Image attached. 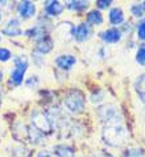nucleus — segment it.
<instances>
[{
    "label": "nucleus",
    "mask_w": 145,
    "mask_h": 157,
    "mask_svg": "<svg viewBox=\"0 0 145 157\" xmlns=\"http://www.w3.org/2000/svg\"><path fill=\"white\" fill-rule=\"evenodd\" d=\"M103 139L111 147H121L128 139V131L121 124V121L108 124L103 129Z\"/></svg>",
    "instance_id": "f257e3e1"
},
{
    "label": "nucleus",
    "mask_w": 145,
    "mask_h": 157,
    "mask_svg": "<svg viewBox=\"0 0 145 157\" xmlns=\"http://www.w3.org/2000/svg\"><path fill=\"white\" fill-rule=\"evenodd\" d=\"M63 103L66 108L69 111L74 112V114H78V112H82L83 108H85V103H86V98L83 95L82 91L79 90H70L66 97L63 99Z\"/></svg>",
    "instance_id": "f03ea898"
},
{
    "label": "nucleus",
    "mask_w": 145,
    "mask_h": 157,
    "mask_svg": "<svg viewBox=\"0 0 145 157\" xmlns=\"http://www.w3.org/2000/svg\"><path fill=\"white\" fill-rule=\"evenodd\" d=\"M13 62H15V69L11 73V83L15 86H20L23 83L25 71L28 69V59L25 56H19L13 59Z\"/></svg>",
    "instance_id": "7ed1b4c3"
},
{
    "label": "nucleus",
    "mask_w": 145,
    "mask_h": 157,
    "mask_svg": "<svg viewBox=\"0 0 145 157\" xmlns=\"http://www.w3.org/2000/svg\"><path fill=\"white\" fill-rule=\"evenodd\" d=\"M98 116L105 125L121 121V116L119 114L117 108L113 106V104H105V106L99 107L98 108Z\"/></svg>",
    "instance_id": "20e7f679"
},
{
    "label": "nucleus",
    "mask_w": 145,
    "mask_h": 157,
    "mask_svg": "<svg viewBox=\"0 0 145 157\" xmlns=\"http://www.w3.org/2000/svg\"><path fill=\"white\" fill-rule=\"evenodd\" d=\"M32 124H33V128H36L38 132H41V133H50L53 129V124H52L50 119L45 114H42V112H40V111L33 112Z\"/></svg>",
    "instance_id": "39448f33"
},
{
    "label": "nucleus",
    "mask_w": 145,
    "mask_h": 157,
    "mask_svg": "<svg viewBox=\"0 0 145 157\" xmlns=\"http://www.w3.org/2000/svg\"><path fill=\"white\" fill-rule=\"evenodd\" d=\"M71 33H73V37L75 38L77 41L83 42V41L89 40V38L91 37L92 29H91V27L89 24L82 23V24L77 25V27H73L71 28Z\"/></svg>",
    "instance_id": "423d86ee"
},
{
    "label": "nucleus",
    "mask_w": 145,
    "mask_h": 157,
    "mask_svg": "<svg viewBox=\"0 0 145 157\" xmlns=\"http://www.w3.org/2000/svg\"><path fill=\"white\" fill-rule=\"evenodd\" d=\"M17 12L23 19H30L36 13V6L32 2H21L17 7Z\"/></svg>",
    "instance_id": "0eeeda50"
},
{
    "label": "nucleus",
    "mask_w": 145,
    "mask_h": 157,
    "mask_svg": "<svg viewBox=\"0 0 145 157\" xmlns=\"http://www.w3.org/2000/svg\"><path fill=\"white\" fill-rule=\"evenodd\" d=\"M77 62V58L71 54H61L59 57L55 58V65L62 70H69L71 69Z\"/></svg>",
    "instance_id": "6e6552de"
},
{
    "label": "nucleus",
    "mask_w": 145,
    "mask_h": 157,
    "mask_svg": "<svg viewBox=\"0 0 145 157\" xmlns=\"http://www.w3.org/2000/svg\"><path fill=\"white\" fill-rule=\"evenodd\" d=\"M121 32L119 29H115V28H112V29H107V30H104V32L100 33V38L104 41V42H107V44H116L121 40Z\"/></svg>",
    "instance_id": "1a4fd4ad"
},
{
    "label": "nucleus",
    "mask_w": 145,
    "mask_h": 157,
    "mask_svg": "<svg viewBox=\"0 0 145 157\" xmlns=\"http://www.w3.org/2000/svg\"><path fill=\"white\" fill-rule=\"evenodd\" d=\"M3 33L7 36H20L21 33V28H20V21L17 19H12L8 21L7 27L3 29Z\"/></svg>",
    "instance_id": "9d476101"
},
{
    "label": "nucleus",
    "mask_w": 145,
    "mask_h": 157,
    "mask_svg": "<svg viewBox=\"0 0 145 157\" xmlns=\"http://www.w3.org/2000/svg\"><path fill=\"white\" fill-rule=\"evenodd\" d=\"M53 46H54V42H53V40L45 36L44 38H41L40 41H37L36 52H38L40 54H48L53 49Z\"/></svg>",
    "instance_id": "9b49d317"
},
{
    "label": "nucleus",
    "mask_w": 145,
    "mask_h": 157,
    "mask_svg": "<svg viewBox=\"0 0 145 157\" xmlns=\"http://www.w3.org/2000/svg\"><path fill=\"white\" fill-rule=\"evenodd\" d=\"M63 6L59 2H46L45 4V12L50 16H58L62 13Z\"/></svg>",
    "instance_id": "f8f14e48"
},
{
    "label": "nucleus",
    "mask_w": 145,
    "mask_h": 157,
    "mask_svg": "<svg viewBox=\"0 0 145 157\" xmlns=\"http://www.w3.org/2000/svg\"><path fill=\"white\" fill-rule=\"evenodd\" d=\"M135 91L139 95V98L141 102L145 103V73L141 74L135 82Z\"/></svg>",
    "instance_id": "ddd939ff"
},
{
    "label": "nucleus",
    "mask_w": 145,
    "mask_h": 157,
    "mask_svg": "<svg viewBox=\"0 0 145 157\" xmlns=\"http://www.w3.org/2000/svg\"><path fill=\"white\" fill-rule=\"evenodd\" d=\"M109 21L113 25H120L123 21H124V13H123V10L119 7H115L109 11Z\"/></svg>",
    "instance_id": "4468645a"
},
{
    "label": "nucleus",
    "mask_w": 145,
    "mask_h": 157,
    "mask_svg": "<svg viewBox=\"0 0 145 157\" xmlns=\"http://www.w3.org/2000/svg\"><path fill=\"white\" fill-rule=\"evenodd\" d=\"M45 28L44 27H41V25H36V27H33V28H30V29H28L25 32V34L28 37H30V38H34V40H41V38H44L45 37Z\"/></svg>",
    "instance_id": "2eb2a0df"
},
{
    "label": "nucleus",
    "mask_w": 145,
    "mask_h": 157,
    "mask_svg": "<svg viewBox=\"0 0 145 157\" xmlns=\"http://www.w3.org/2000/svg\"><path fill=\"white\" fill-rule=\"evenodd\" d=\"M54 152L58 157H75L74 148L69 147V145H57L54 148Z\"/></svg>",
    "instance_id": "dca6fc26"
},
{
    "label": "nucleus",
    "mask_w": 145,
    "mask_h": 157,
    "mask_svg": "<svg viewBox=\"0 0 145 157\" xmlns=\"http://www.w3.org/2000/svg\"><path fill=\"white\" fill-rule=\"evenodd\" d=\"M103 23V15L100 13L99 11H91L89 15H87V24L91 25H100Z\"/></svg>",
    "instance_id": "f3484780"
},
{
    "label": "nucleus",
    "mask_w": 145,
    "mask_h": 157,
    "mask_svg": "<svg viewBox=\"0 0 145 157\" xmlns=\"http://www.w3.org/2000/svg\"><path fill=\"white\" fill-rule=\"evenodd\" d=\"M28 137L30 139V143L37 145V144L41 143V140L44 139V135L41 132H38L36 128H30L28 129Z\"/></svg>",
    "instance_id": "a211bd4d"
},
{
    "label": "nucleus",
    "mask_w": 145,
    "mask_h": 157,
    "mask_svg": "<svg viewBox=\"0 0 145 157\" xmlns=\"http://www.w3.org/2000/svg\"><path fill=\"white\" fill-rule=\"evenodd\" d=\"M67 7L73 11H78V12H82L89 8V2H85V0H79V2H69Z\"/></svg>",
    "instance_id": "6ab92c4d"
},
{
    "label": "nucleus",
    "mask_w": 145,
    "mask_h": 157,
    "mask_svg": "<svg viewBox=\"0 0 145 157\" xmlns=\"http://www.w3.org/2000/svg\"><path fill=\"white\" fill-rule=\"evenodd\" d=\"M123 157H145V152L141 148H129L124 152Z\"/></svg>",
    "instance_id": "aec40b11"
},
{
    "label": "nucleus",
    "mask_w": 145,
    "mask_h": 157,
    "mask_svg": "<svg viewBox=\"0 0 145 157\" xmlns=\"http://www.w3.org/2000/svg\"><path fill=\"white\" fill-rule=\"evenodd\" d=\"M12 155H13V157H30V151L28 148L20 145L17 148H13Z\"/></svg>",
    "instance_id": "412c9836"
},
{
    "label": "nucleus",
    "mask_w": 145,
    "mask_h": 157,
    "mask_svg": "<svg viewBox=\"0 0 145 157\" xmlns=\"http://www.w3.org/2000/svg\"><path fill=\"white\" fill-rule=\"evenodd\" d=\"M136 61H137V63H140L141 66H145V45L139 46L137 49V53H136Z\"/></svg>",
    "instance_id": "4be33fe9"
},
{
    "label": "nucleus",
    "mask_w": 145,
    "mask_h": 157,
    "mask_svg": "<svg viewBox=\"0 0 145 157\" xmlns=\"http://www.w3.org/2000/svg\"><path fill=\"white\" fill-rule=\"evenodd\" d=\"M131 12L136 17H141L145 12V7L143 6V3L141 4H133V6L131 7Z\"/></svg>",
    "instance_id": "5701e85b"
},
{
    "label": "nucleus",
    "mask_w": 145,
    "mask_h": 157,
    "mask_svg": "<svg viewBox=\"0 0 145 157\" xmlns=\"http://www.w3.org/2000/svg\"><path fill=\"white\" fill-rule=\"evenodd\" d=\"M12 57V54H11V52L6 49V48H0V61L2 62H6V61H8Z\"/></svg>",
    "instance_id": "b1692460"
},
{
    "label": "nucleus",
    "mask_w": 145,
    "mask_h": 157,
    "mask_svg": "<svg viewBox=\"0 0 145 157\" xmlns=\"http://www.w3.org/2000/svg\"><path fill=\"white\" fill-rule=\"evenodd\" d=\"M137 36H139V38H141V40H145V21H143V23L139 24Z\"/></svg>",
    "instance_id": "393cba45"
},
{
    "label": "nucleus",
    "mask_w": 145,
    "mask_h": 157,
    "mask_svg": "<svg viewBox=\"0 0 145 157\" xmlns=\"http://www.w3.org/2000/svg\"><path fill=\"white\" fill-rule=\"evenodd\" d=\"M111 4H112L111 0H98V2H96V6H98L99 8H102V10H104V8H108Z\"/></svg>",
    "instance_id": "a878e982"
},
{
    "label": "nucleus",
    "mask_w": 145,
    "mask_h": 157,
    "mask_svg": "<svg viewBox=\"0 0 145 157\" xmlns=\"http://www.w3.org/2000/svg\"><path fill=\"white\" fill-rule=\"evenodd\" d=\"M37 157H52V156H50L49 152H46V151H41V152H40V153L37 155Z\"/></svg>",
    "instance_id": "bb28decb"
},
{
    "label": "nucleus",
    "mask_w": 145,
    "mask_h": 157,
    "mask_svg": "<svg viewBox=\"0 0 145 157\" xmlns=\"http://www.w3.org/2000/svg\"><path fill=\"white\" fill-rule=\"evenodd\" d=\"M2 81H3V71L0 70V82H2Z\"/></svg>",
    "instance_id": "cd10ccee"
},
{
    "label": "nucleus",
    "mask_w": 145,
    "mask_h": 157,
    "mask_svg": "<svg viewBox=\"0 0 145 157\" xmlns=\"http://www.w3.org/2000/svg\"><path fill=\"white\" fill-rule=\"evenodd\" d=\"M104 157H113V156H111L109 153H104Z\"/></svg>",
    "instance_id": "c85d7f7f"
},
{
    "label": "nucleus",
    "mask_w": 145,
    "mask_h": 157,
    "mask_svg": "<svg viewBox=\"0 0 145 157\" xmlns=\"http://www.w3.org/2000/svg\"><path fill=\"white\" fill-rule=\"evenodd\" d=\"M143 6H144V7H145V2H144V3H143Z\"/></svg>",
    "instance_id": "c756f323"
},
{
    "label": "nucleus",
    "mask_w": 145,
    "mask_h": 157,
    "mask_svg": "<svg viewBox=\"0 0 145 157\" xmlns=\"http://www.w3.org/2000/svg\"><path fill=\"white\" fill-rule=\"evenodd\" d=\"M0 102H2V97H0Z\"/></svg>",
    "instance_id": "7c9ffc66"
},
{
    "label": "nucleus",
    "mask_w": 145,
    "mask_h": 157,
    "mask_svg": "<svg viewBox=\"0 0 145 157\" xmlns=\"http://www.w3.org/2000/svg\"><path fill=\"white\" fill-rule=\"evenodd\" d=\"M0 20H2V15H0Z\"/></svg>",
    "instance_id": "2f4dec72"
},
{
    "label": "nucleus",
    "mask_w": 145,
    "mask_h": 157,
    "mask_svg": "<svg viewBox=\"0 0 145 157\" xmlns=\"http://www.w3.org/2000/svg\"><path fill=\"white\" fill-rule=\"evenodd\" d=\"M94 157H96V156H94Z\"/></svg>",
    "instance_id": "473e14b6"
}]
</instances>
